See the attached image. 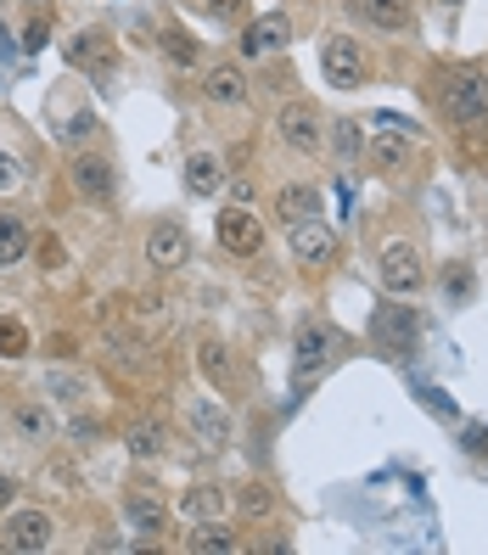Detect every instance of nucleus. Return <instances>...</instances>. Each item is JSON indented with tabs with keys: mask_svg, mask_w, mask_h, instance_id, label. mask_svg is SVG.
I'll use <instances>...</instances> for the list:
<instances>
[{
	"mask_svg": "<svg viewBox=\"0 0 488 555\" xmlns=\"http://www.w3.org/2000/svg\"><path fill=\"white\" fill-rule=\"evenodd\" d=\"M382 286H387V298H404V304L427 286V264H421V253L410 242H394L382 253Z\"/></svg>",
	"mask_w": 488,
	"mask_h": 555,
	"instance_id": "39448f33",
	"label": "nucleus"
},
{
	"mask_svg": "<svg viewBox=\"0 0 488 555\" xmlns=\"http://www.w3.org/2000/svg\"><path fill=\"white\" fill-rule=\"evenodd\" d=\"M203 95H208L214 107H242V102H247L242 68H231V62H214V68L203 74Z\"/></svg>",
	"mask_w": 488,
	"mask_h": 555,
	"instance_id": "f3484780",
	"label": "nucleus"
},
{
	"mask_svg": "<svg viewBox=\"0 0 488 555\" xmlns=\"http://www.w3.org/2000/svg\"><path fill=\"white\" fill-rule=\"evenodd\" d=\"M46 46V17H35L28 23V35H23V51H40Z\"/></svg>",
	"mask_w": 488,
	"mask_h": 555,
	"instance_id": "e433bc0d",
	"label": "nucleus"
},
{
	"mask_svg": "<svg viewBox=\"0 0 488 555\" xmlns=\"http://www.w3.org/2000/svg\"><path fill=\"white\" fill-rule=\"evenodd\" d=\"M332 146H337V157H343V163H354V157L365 152L360 124H354V118H337V124H332Z\"/></svg>",
	"mask_w": 488,
	"mask_h": 555,
	"instance_id": "7c9ffc66",
	"label": "nucleus"
},
{
	"mask_svg": "<svg viewBox=\"0 0 488 555\" xmlns=\"http://www.w3.org/2000/svg\"><path fill=\"white\" fill-rule=\"evenodd\" d=\"M74 191L85 203H107L113 197V163L107 157H74Z\"/></svg>",
	"mask_w": 488,
	"mask_h": 555,
	"instance_id": "dca6fc26",
	"label": "nucleus"
},
{
	"mask_svg": "<svg viewBox=\"0 0 488 555\" xmlns=\"http://www.w3.org/2000/svg\"><path fill=\"white\" fill-rule=\"evenodd\" d=\"M371 343H376L382 353H394V359L415 353V343H421V320H415V309H404V298L382 304V309L371 314Z\"/></svg>",
	"mask_w": 488,
	"mask_h": 555,
	"instance_id": "f03ea898",
	"label": "nucleus"
},
{
	"mask_svg": "<svg viewBox=\"0 0 488 555\" xmlns=\"http://www.w3.org/2000/svg\"><path fill=\"white\" fill-rule=\"evenodd\" d=\"M157 46H163V56L175 62V68H197V56H203V46H197V35H191V28H163L157 35Z\"/></svg>",
	"mask_w": 488,
	"mask_h": 555,
	"instance_id": "4be33fe9",
	"label": "nucleus"
},
{
	"mask_svg": "<svg viewBox=\"0 0 488 555\" xmlns=\"http://www.w3.org/2000/svg\"><path fill=\"white\" fill-rule=\"evenodd\" d=\"M0 56H12V35H7V28H0Z\"/></svg>",
	"mask_w": 488,
	"mask_h": 555,
	"instance_id": "a19ab883",
	"label": "nucleus"
},
{
	"mask_svg": "<svg viewBox=\"0 0 488 555\" xmlns=\"http://www.w3.org/2000/svg\"><path fill=\"white\" fill-rule=\"evenodd\" d=\"M23 185V163L12 152H0V191H17Z\"/></svg>",
	"mask_w": 488,
	"mask_h": 555,
	"instance_id": "c9c22d12",
	"label": "nucleus"
},
{
	"mask_svg": "<svg viewBox=\"0 0 488 555\" xmlns=\"http://www.w3.org/2000/svg\"><path fill=\"white\" fill-rule=\"evenodd\" d=\"M185 253H191V236H185V224H180V219H157L152 231H146V264H157V270H180V264H185Z\"/></svg>",
	"mask_w": 488,
	"mask_h": 555,
	"instance_id": "4468645a",
	"label": "nucleus"
},
{
	"mask_svg": "<svg viewBox=\"0 0 488 555\" xmlns=\"http://www.w3.org/2000/svg\"><path fill=\"white\" fill-rule=\"evenodd\" d=\"M325 203H320V191L314 185H281L275 191V219H286V224H298V219H309V214H320Z\"/></svg>",
	"mask_w": 488,
	"mask_h": 555,
	"instance_id": "aec40b11",
	"label": "nucleus"
},
{
	"mask_svg": "<svg viewBox=\"0 0 488 555\" xmlns=\"http://www.w3.org/2000/svg\"><path fill=\"white\" fill-rule=\"evenodd\" d=\"M219 511H224V488H214V482H197V488L180 500V516H185V521H208V516H219Z\"/></svg>",
	"mask_w": 488,
	"mask_h": 555,
	"instance_id": "b1692460",
	"label": "nucleus"
},
{
	"mask_svg": "<svg viewBox=\"0 0 488 555\" xmlns=\"http://www.w3.org/2000/svg\"><path fill=\"white\" fill-rule=\"evenodd\" d=\"M68 433H74V443H90V449H95V438H102V421H95V415H74Z\"/></svg>",
	"mask_w": 488,
	"mask_h": 555,
	"instance_id": "72a5a7b5",
	"label": "nucleus"
},
{
	"mask_svg": "<svg viewBox=\"0 0 488 555\" xmlns=\"http://www.w3.org/2000/svg\"><path fill=\"white\" fill-rule=\"evenodd\" d=\"M180 427L191 433V443L208 449V454H219L224 443H231V415H224L219 399H185L180 404Z\"/></svg>",
	"mask_w": 488,
	"mask_h": 555,
	"instance_id": "7ed1b4c3",
	"label": "nucleus"
},
{
	"mask_svg": "<svg viewBox=\"0 0 488 555\" xmlns=\"http://www.w3.org/2000/svg\"><path fill=\"white\" fill-rule=\"evenodd\" d=\"M124 521H129V533H136L141 544H152V539H163V528H169V505H163L146 482H136L124 494Z\"/></svg>",
	"mask_w": 488,
	"mask_h": 555,
	"instance_id": "1a4fd4ad",
	"label": "nucleus"
},
{
	"mask_svg": "<svg viewBox=\"0 0 488 555\" xmlns=\"http://www.w3.org/2000/svg\"><path fill=\"white\" fill-rule=\"evenodd\" d=\"M472 454H488V427H472Z\"/></svg>",
	"mask_w": 488,
	"mask_h": 555,
	"instance_id": "ea45409f",
	"label": "nucleus"
},
{
	"mask_svg": "<svg viewBox=\"0 0 488 555\" xmlns=\"http://www.w3.org/2000/svg\"><path fill=\"white\" fill-rule=\"evenodd\" d=\"M23 253H28V224L17 214H0V270L17 264Z\"/></svg>",
	"mask_w": 488,
	"mask_h": 555,
	"instance_id": "393cba45",
	"label": "nucleus"
},
{
	"mask_svg": "<svg viewBox=\"0 0 488 555\" xmlns=\"http://www.w3.org/2000/svg\"><path fill=\"white\" fill-rule=\"evenodd\" d=\"M286 46H292V23L281 12L247 23V35H242V56H270V51H286Z\"/></svg>",
	"mask_w": 488,
	"mask_h": 555,
	"instance_id": "2eb2a0df",
	"label": "nucleus"
},
{
	"mask_svg": "<svg viewBox=\"0 0 488 555\" xmlns=\"http://www.w3.org/2000/svg\"><path fill=\"white\" fill-rule=\"evenodd\" d=\"M337 353H343L337 325H325V320H304V325H298V359H292V393H304L309 382H320V371L332 365Z\"/></svg>",
	"mask_w": 488,
	"mask_h": 555,
	"instance_id": "f257e3e1",
	"label": "nucleus"
},
{
	"mask_svg": "<svg viewBox=\"0 0 488 555\" xmlns=\"http://www.w3.org/2000/svg\"><path fill=\"white\" fill-rule=\"evenodd\" d=\"M214 236H219V247L224 253H236V258H258L265 253V219H258L253 208H224L219 219H214Z\"/></svg>",
	"mask_w": 488,
	"mask_h": 555,
	"instance_id": "20e7f679",
	"label": "nucleus"
},
{
	"mask_svg": "<svg viewBox=\"0 0 488 555\" xmlns=\"http://www.w3.org/2000/svg\"><path fill=\"white\" fill-rule=\"evenodd\" d=\"M365 17L382 35H399V28H410V0H365Z\"/></svg>",
	"mask_w": 488,
	"mask_h": 555,
	"instance_id": "a878e982",
	"label": "nucleus"
},
{
	"mask_svg": "<svg viewBox=\"0 0 488 555\" xmlns=\"http://www.w3.org/2000/svg\"><path fill=\"white\" fill-rule=\"evenodd\" d=\"M275 129H281V141L292 146V152H320L325 146V124H320V113L309 107V102H286L281 113H275Z\"/></svg>",
	"mask_w": 488,
	"mask_h": 555,
	"instance_id": "9d476101",
	"label": "nucleus"
},
{
	"mask_svg": "<svg viewBox=\"0 0 488 555\" xmlns=\"http://www.w3.org/2000/svg\"><path fill=\"white\" fill-rule=\"evenodd\" d=\"M320 68H325V85L360 90L365 85V51H360V40L332 35V40H325V51H320Z\"/></svg>",
	"mask_w": 488,
	"mask_h": 555,
	"instance_id": "6e6552de",
	"label": "nucleus"
},
{
	"mask_svg": "<svg viewBox=\"0 0 488 555\" xmlns=\"http://www.w3.org/2000/svg\"><path fill=\"white\" fill-rule=\"evenodd\" d=\"M421 404H427L433 415H444V421H454V415H461V410H454V399H444L438 387H421Z\"/></svg>",
	"mask_w": 488,
	"mask_h": 555,
	"instance_id": "f704fd0d",
	"label": "nucleus"
},
{
	"mask_svg": "<svg viewBox=\"0 0 488 555\" xmlns=\"http://www.w3.org/2000/svg\"><path fill=\"white\" fill-rule=\"evenodd\" d=\"M68 62L79 74H90V79H113L118 74V51H113V40L102 35V28H85V35H74L68 40Z\"/></svg>",
	"mask_w": 488,
	"mask_h": 555,
	"instance_id": "f8f14e48",
	"label": "nucleus"
},
{
	"mask_svg": "<svg viewBox=\"0 0 488 555\" xmlns=\"http://www.w3.org/2000/svg\"><path fill=\"white\" fill-rule=\"evenodd\" d=\"M12 438H17L23 449H46V443L56 438L51 404H46V399H17V404H12Z\"/></svg>",
	"mask_w": 488,
	"mask_h": 555,
	"instance_id": "ddd939ff",
	"label": "nucleus"
},
{
	"mask_svg": "<svg viewBox=\"0 0 488 555\" xmlns=\"http://www.w3.org/2000/svg\"><path fill=\"white\" fill-rule=\"evenodd\" d=\"M444 7H461V0H444Z\"/></svg>",
	"mask_w": 488,
	"mask_h": 555,
	"instance_id": "79ce46f5",
	"label": "nucleus"
},
{
	"mask_svg": "<svg viewBox=\"0 0 488 555\" xmlns=\"http://www.w3.org/2000/svg\"><path fill=\"white\" fill-rule=\"evenodd\" d=\"M472 292H477V275H472V264H449V270H444V304H454V309H461V304L472 298Z\"/></svg>",
	"mask_w": 488,
	"mask_h": 555,
	"instance_id": "c756f323",
	"label": "nucleus"
},
{
	"mask_svg": "<svg viewBox=\"0 0 488 555\" xmlns=\"http://www.w3.org/2000/svg\"><path fill=\"white\" fill-rule=\"evenodd\" d=\"M197 365H203V376H208L214 387H224V393L236 387V359H231V348H224L219 337H203V348H197Z\"/></svg>",
	"mask_w": 488,
	"mask_h": 555,
	"instance_id": "6ab92c4d",
	"label": "nucleus"
},
{
	"mask_svg": "<svg viewBox=\"0 0 488 555\" xmlns=\"http://www.w3.org/2000/svg\"><path fill=\"white\" fill-rule=\"evenodd\" d=\"M236 505H242V516H265L275 505V488L270 482H242L236 488Z\"/></svg>",
	"mask_w": 488,
	"mask_h": 555,
	"instance_id": "2f4dec72",
	"label": "nucleus"
},
{
	"mask_svg": "<svg viewBox=\"0 0 488 555\" xmlns=\"http://www.w3.org/2000/svg\"><path fill=\"white\" fill-rule=\"evenodd\" d=\"M129 454H136V461H163V454H169V433H163L157 421H136V427H129Z\"/></svg>",
	"mask_w": 488,
	"mask_h": 555,
	"instance_id": "5701e85b",
	"label": "nucleus"
},
{
	"mask_svg": "<svg viewBox=\"0 0 488 555\" xmlns=\"http://www.w3.org/2000/svg\"><path fill=\"white\" fill-rule=\"evenodd\" d=\"M12 500H17V482L0 472V511H12Z\"/></svg>",
	"mask_w": 488,
	"mask_h": 555,
	"instance_id": "4c0bfd02",
	"label": "nucleus"
},
{
	"mask_svg": "<svg viewBox=\"0 0 488 555\" xmlns=\"http://www.w3.org/2000/svg\"><path fill=\"white\" fill-rule=\"evenodd\" d=\"M410 129V124H404ZM404 129H382V135L371 141V157L382 163V169H404V157H410V141H404Z\"/></svg>",
	"mask_w": 488,
	"mask_h": 555,
	"instance_id": "bb28decb",
	"label": "nucleus"
},
{
	"mask_svg": "<svg viewBox=\"0 0 488 555\" xmlns=\"http://www.w3.org/2000/svg\"><path fill=\"white\" fill-rule=\"evenodd\" d=\"M185 550H191V555H231V550H236V533L224 528V521L208 516V521H197V528H191Z\"/></svg>",
	"mask_w": 488,
	"mask_h": 555,
	"instance_id": "412c9836",
	"label": "nucleus"
},
{
	"mask_svg": "<svg viewBox=\"0 0 488 555\" xmlns=\"http://www.w3.org/2000/svg\"><path fill=\"white\" fill-rule=\"evenodd\" d=\"M286 242H292V258H298V264H309V270H320V264H332V258H337V231H332L320 214L286 224Z\"/></svg>",
	"mask_w": 488,
	"mask_h": 555,
	"instance_id": "423d86ee",
	"label": "nucleus"
},
{
	"mask_svg": "<svg viewBox=\"0 0 488 555\" xmlns=\"http://www.w3.org/2000/svg\"><path fill=\"white\" fill-rule=\"evenodd\" d=\"M46 399L85 404V399H90V382H85V376H68V371H51V376H46Z\"/></svg>",
	"mask_w": 488,
	"mask_h": 555,
	"instance_id": "c85d7f7f",
	"label": "nucleus"
},
{
	"mask_svg": "<svg viewBox=\"0 0 488 555\" xmlns=\"http://www.w3.org/2000/svg\"><path fill=\"white\" fill-rule=\"evenodd\" d=\"M95 129H102V124H95L90 113H79V118H68V129H62V141L79 146V141H90V135H95Z\"/></svg>",
	"mask_w": 488,
	"mask_h": 555,
	"instance_id": "473e14b6",
	"label": "nucleus"
},
{
	"mask_svg": "<svg viewBox=\"0 0 488 555\" xmlns=\"http://www.w3.org/2000/svg\"><path fill=\"white\" fill-rule=\"evenodd\" d=\"M444 118L449 124H483L488 118V79L483 74H454L444 85Z\"/></svg>",
	"mask_w": 488,
	"mask_h": 555,
	"instance_id": "0eeeda50",
	"label": "nucleus"
},
{
	"mask_svg": "<svg viewBox=\"0 0 488 555\" xmlns=\"http://www.w3.org/2000/svg\"><path fill=\"white\" fill-rule=\"evenodd\" d=\"M208 7H214V12H219V17H236V12H242V7H247V0H208Z\"/></svg>",
	"mask_w": 488,
	"mask_h": 555,
	"instance_id": "58836bf2",
	"label": "nucleus"
},
{
	"mask_svg": "<svg viewBox=\"0 0 488 555\" xmlns=\"http://www.w3.org/2000/svg\"><path fill=\"white\" fill-rule=\"evenodd\" d=\"M185 191H191V197H219V185H224V175H219V157H208V152H191L185 157Z\"/></svg>",
	"mask_w": 488,
	"mask_h": 555,
	"instance_id": "a211bd4d",
	"label": "nucleus"
},
{
	"mask_svg": "<svg viewBox=\"0 0 488 555\" xmlns=\"http://www.w3.org/2000/svg\"><path fill=\"white\" fill-rule=\"evenodd\" d=\"M51 533H56V521L35 505H23V511H7V550L17 555H40L51 550Z\"/></svg>",
	"mask_w": 488,
	"mask_h": 555,
	"instance_id": "9b49d317",
	"label": "nucleus"
},
{
	"mask_svg": "<svg viewBox=\"0 0 488 555\" xmlns=\"http://www.w3.org/2000/svg\"><path fill=\"white\" fill-rule=\"evenodd\" d=\"M28 348H35V337H28V325L0 314V359H28Z\"/></svg>",
	"mask_w": 488,
	"mask_h": 555,
	"instance_id": "cd10ccee",
	"label": "nucleus"
}]
</instances>
